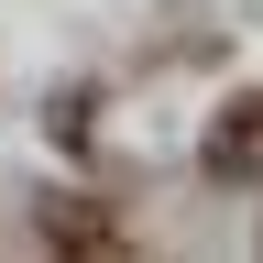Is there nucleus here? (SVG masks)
Wrapping results in <instances>:
<instances>
[{"instance_id": "obj_2", "label": "nucleus", "mask_w": 263, "mask_h": 263, "mask_svg": "<svg viewBox=\"0 0 263 263\" xmlns=\"http://www.w3.org/2000/svg\"><path fill=\"white\" fill-rule=\"evenodd\" d=\"M44 230L55 252H121V219H99V197H44Z\"/></svg>"}, {"instance_id": "obj_1", "label": "nucleus", "mask_w": 263, "mask_h": 263, "mask_svg": "<svg viewBox=\"0 0 263 263\" xmlns=\"http://www.w3.org/2000/svg\"><path fill=\"white\" fill-rule=\"evenodd\" d=\"M197 164H209L219 186H263V88L230 99V110L209 121V143H197Z\"/></svg>"}]
</instances>
